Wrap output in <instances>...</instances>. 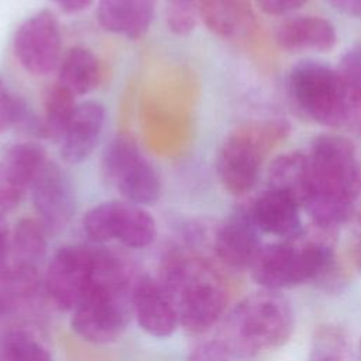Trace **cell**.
<instances>
[{
  "label": "cell",
  "mask_w": 361,
  "mask_h": 361,
  "mask_svg": "<svg viewBox=\"0 0 361 361\" xmlns=\"http://www.w3.org/2000/svg\"><path fill=\"white\" fill-rule=\"evenodd\" d=\"M344 89L343 131L361 138V41L345 48L336 62Z\"/></svg>",
  "instance_id": "obj_22"
},
{
  "label": "cell",
  "mask_w": 361,
  "mask_h": 361,
  "mask_svg": "<svg viewBox=\"0 0 361 361\" xmlns=\"http://www.w3.org/2000/svg\"><path fill=\"white\" fill-rule=\"evenodd\" d=\"M102 172L127 202L154 204L161 195V182L154 166L130 135H117L104 148Z\"/></svg>",
  "instance_id": "obj_8"
},
{
  "label": "cell",
  "mask_w": 361,
  "mask_h": 361,
  "mask_svg": "<svg viewBox=\"0 0 361 361\" xmlns=\"http://www.w3.org/2000/svg\"><path fill=\"white\" fill-rule=\"evenodd\" d=\"M190 333H203L223 316L228 292L221 276L200 258L175 254L162 269L159 283Z\"/></svg>",
  "instance_id": "obj_3"
},
{
  "label": "cell",
  "mask_w": 361,
  "mask_h": 361,
  "mask_svg": "<svg viewBox=\"0 0 361 361\" xmlns=\"http://www.w3.org/2000/svg\"><path fill=\"white\" fill-rule=\"evenodd\" d=\"M30 123L41 135V120L35 121L30 117L24 100L13 94L0 78V133L11 126H28Z\"/></svg>",
  "instance_id": "obj_28"
},
{
  "label": "cell",
  "mask_w": 361,
  "mask_h": 361,
  "mask_svg": "<svg viewBox=\"0 0 361 361\" xmlns=\"http://www.w3.org/2000/svg\"><path fill=\"white\" fill-rule=\"evenodd\" d=\"M104 124V107L93 100L78 104L61 137V157L68 164H79L94 149Z\"/></svg>",
  "instance_id": "obj_19"
},
{
  "label": "cell",
  "mask_w": 361,
  "mask_h": 361,
  "mask_svg": "<svg viewBox=\"0 0 361 361\" xmlns=\"http://www.w3.org/2000/svg\"><path fill=\"white\" fill-rule=\"evenodd\" d=\"M295 330V312L282 292L259 289L241 299L227 314L220 340L234 357L276 350Z\"/></svg>",
  "instance_id": "obj_4"
},
{
  "label": "cell",
  "mask_w": 361,
  "mask_h": 361,
  "mask_svg": "<svg viewBox=\"0 0 361 361\" xmlns=\"http://www.w3.org/2000/svg\"><path fill=\"white\" fill-rule=\"evenodd\" d=\"M283 92L292 110L322 130L344 126V89L336 63L323 58H298L285 72Z\"/></svg>",
  "instance_id": "obj_6"
},
{
  "label": "cell",
  "mask_w": 361,
  "mask_h": 361,
  "mask_svg": "<svg viewBox=\"0 0 361 361\" xmlns=\"http://www.w3.org/2000/svg\"><path fill=\"white\" fill-rule=\"evenodd\" d=\"M127 267L114 254L96 248L90 285L73 309L72 329L85 341L106 344L124 330L133 309L134 286Z\"/></svg>",
  "instance_id": "obj_2"
},
{
  "label": "cell",
  "mask_w": 361,
  "mask_h": 361,
  "mask_svg": "<svg viewBox=\"0 0 361 361\" xmlns=\"http://www.w3.org/2000/svg\"><path fill=\"white\" fill-rule=\"evenodd\" d=\"M133 310L138 326L155 337L171 336L179 323L176 309L162 286L147 275L134 286Z\"/></svg>",
  "instance_id": "obj_18"
},
{
  "label": "cell",
  "mask_w": 361,
  "mask_h": 361,
  "mask_svg": "<svg viewBox=\"0 0 361 361\" xmlns=\"http://www.w3.org/2000/svg\"><path fill=\"white\" fill-rule=\"evenodd\" d=\"M45 254L47 230L37 220H20L14 228L11 244L7 248L6 261L38 268Z\"/></svg>",
  "instance_id": "obj_25"
},
{
  "label": "cell",
  "mask_w": 361,
  "mask_h": 361,
  "mask_svg": "<svg viewBox=\"0 0 361 361\" xmlns=\"http://www.w3.org/2000/svg\"><path fill=\"white\" fill-rule=\"evenodd\" d=\"M94 262L96 247L65 245L54 254L45 274V289L59 309L78 306L90 285Z\"/></svg>",
  "instance_id": "obj_10"
},
{
  "label": "cell",
  "mask_w": 361,
  "mask_h": 361,
  "mask_svg": "<svg viewBox=\"0 0 361 361\" xmlns=\"http://www.w3.org/2000/svg\"><path fill=\"white\" fill-rule=\"evenodd\" d=\"M310 189L302 204L306 219L322 233L345 226L361 200V155L353 137L340 130H322L305 148Z\"/></svg>",
  "instance_id": "obj_1"
},
{
  "label": "cell",
  "mask_w": 361,
  "mask_h": 361,
  "mask_svg": "<svg viewBox=\"0 0 361 361\" xmlns=\"http://www.w3.org/2000/svg\"><path fill=\"white\" fill-rule=\"evenodd\" d=\"M169 30L176 35H189L200 18V0H165Z\"/></svg>",
  "instance_id": "obj_29"
},
{
  "label": "cell",
  "mask_w": 361,
  "mask_h": 361,
  "mask_svg": "<svg viewBox=\"0 0 361 361\" xmlns=\"http://www.w3.org/2000/svg\"><path fill=\"white\" fill-rule=\"evenodd\" d=\"M38 268L6 261L0 265V316L17 313L37 295Z\"/></svg>",
  "instance_id": "obj_23"
},
{
  "label": "cell",
  "mask_w": 361,
  "mask_h": 361,
  "mask_svg": "<svg viewBox=\"0 0 361 361\" xmlns=\"http://www.w3.org/2000/svg\"><path fill=\"white\" fill-rule=\"evenodd\" d=\"M78 104L75 96L61 85L48 89L44 99V118L41 120V135L61 140Z\"/></svg>",
  "instance_id": "obj_26"
},
{
  "label": "cell",
  "mask_w": 361,
  "mask_h": 361,
  "mask_svg": "<svg viewBox=\"0 0 361 361\" xmlns=\"http://www.w3.org/2000/svg\"><path fill=\"white\" fill-rule=\"evenodd\" d=\"M337 14L361 21V0H323Z\"/></svg>",
  "instance_id": "obj_32"
},
{
  "label": "cell",
  "mask_w": 361,
  "mask_h": 361,
  "mask_svg": "<svg viewBox=\"0 0 361 361\" xmlns=\"http://www.w3.org/2000/svg\"><path fill=\"white\" fill-rule=\"evenodd\" d=\"M360 355H361V337H360Z\"/></svg>",
  "instance_id": "obj_37"
},
{
  "label": "cell",
  "mask_w": 361,
  "mask_h": 361,
  "mask_svg": "<svg viewBox=\"0 0 361 361\" xmlns=\"http://www.w3.org/2000/svg\"><path fill=\"white\" fill-rule=\"evenodd\" d=\"M337 269L333 245L320 237L264 243L251 276L261 289L282 292L306 283H327Z\"/></svg>",
  "instance_id": "obj_5"
},
{
  "label": "cell",
  "mask_w": 361,
  "mask_h": 361,
  "mask_svg": "<svg viewBox=\"0 0 361 361\" xmlns=\"http://www.w3.org/2000/svg\"><path fill=\"white\" fill-rule=\"evenodd\" d=\"M262 245V234L257 228L248 206L235 207L217 227L213 238L217 258L235 271L250 269Z\"/></svg>",
  "instance_id": "obj_15"
},
{
  "label": "cell",
  "mask_w": 361,
  "mask_h": 361,
  "mask_svg": "<svg viewBox=\"0 0 361 361\" xmlns=\"http://www.w3.org/2000/svg\"><path fill=\"white\" fill-rule=\"evenodd\" d=\"M92 1L93 0H54V3H56L62 11L69 14L85 10L92 4Z\"/></svg>",
  "instance_id": "obj_33"
},
{
  "label": "cell",
  "mask_w": 361,
  "mask_h": 361,
  "mask_svg": "<svg viewBox=\"0 0 361 361\" xmlns=\"http://www.w3.org/2000/svg\"><path fill=\"white\" fill-rule=\"evenodd\" d=\"M7 248H8V245H7V240H6V227L3 223V217L0 216V265L6 259Z\"/></svg>",
  "instance_id": "obj_35"
},
{
  "label": "cell",
  "mask_w": 361,
  "mask_h": 361,
  "mask_svg": "<svg viewBox=\"0 0 361 361\" xmlns=\"http://www.w3.org/2000/svg\"><path fill=\"white\" fill-rule=\"evenodd\" d=\"M100 82V63L94 54L86 48H71L59 62L58 85L73 96L92 92Z\"/></svg>",
  "instance_id": "obj_24"
},
{
  "label": "cell",
  "mask_w": 361,
  "mask_h": 361,
  "mask_svg": "<svg viewBox=\"0 0 361 361\" xmlns=\"http://www.w3.org/2000/svg\"><path fill=\"white\" fill-rule=\"evenodd\" d=\"M285 131L282 118L275 117L230 133L216 154V173L221 186L237 197L251 195L264 179L274 144Z\"/></svg>",
  "instance_id": "obj_7"
},
{
  "label": "cell",
  "mask_w": 361,
  "mask_h": 361,
  "mask_svg": "<svg viewBox=\"0 0 361 361\" xmlns=\"http://www.w3.org/2000/svg\"><path fill=\"white\" fill-rule=\"evenodd\" d=\"M235 357L220 340H210L199 344L188 357V361H233Z\"/></svg>",
  "instance_id": "obj_31"
},
{
  "label": "cell",
  "mask_w": 361,
  "mask_h": 361,
  "mask_svg": "<svg viewBox=\"0 0 361 361\" xmlns=\"http://www.w3.org/2000/svg\"><path fill=\"white\" fill-rule=\"evenodd\" d=\"M0 361H51V355L27 331L10 330L0 337Z\"/></svg>",
  "instance_id": "obj_27"
},
{
  "label": "cell",
  "mask_w": 361,
  "mask_h": 361,
  "mask_svg": "<svg viewBox=\"0 0 361 361\" xmlns=\"http://www.w3.org/2000/svg\"><path fill=\"white\" fill-rule=\"evenodd\" d=\"M61 45L59 23L49 10L27 17L13 38L16 58L27 72L37 76L48 75L59 66Z\"/></svg>",
  "instance_id": "obj_12"
},
{
  "label": "cell",
  "mask_w": 361,
  "mask_h": 361,
  "mask_svg": "<svg viewBox=\"0 0 361 361\" xmlns=\"http://www.w3.org/2000/svg\"><path fill=\"white\" fill-rule=\"evenodd\" d=\"M258 13L276 20L302 11L310 0H252Z\"/></svg>",
  "instance_id": "obj_30"
},
{
  "label": "cell",
  "mask_w": 361,
  "mask_h": 361,
  "mask_svg": "<svg viewBox=\"0 0 361 361\" xmlns=\"http://www.w3.org/2000/svg\"><path fill=\"white\" fill-rule=\"evenodd\" d=\"M264 182L267 188L293 196L303 204L310 189V166L305 148L282 149L267 164Z\"/></svg>",
  "instance_id": "obj_21"
},
{
  "label": "cell",
  "mask_w": 361,
  "mask_h": 361,
  "mask_svg": "<svg viewBox=\"0 0 361 361\" xmlns=\"http://www.w3.org/2000/svg\"><path fill=\"white\" fill-rule=\"evenodd\" d=\"M44 149L34 142L13 145L0 159V209L16 207L45 164Z\"/></svg>",
  "instance_id": "obj_16"
},
{
  "label": "cell",
  "mask_w": 361,
  "mask_h": 361,
  "mask_svg": "<svg viewBox=\"0 0 361 361\" xmlns=\"http://www.w3.org/2000/svg\"><path fill=\"white\" fill-rule=\"evenodd\" d=\"M312 361H343V360L333 354H322V355H317L316 358H313Z\"/></svg>",
  "instance_id": "obj_36"
},
{
  "label": "cell",
  "mask_w": 361,
  "mask_h": 361,
  "mask_svg": "<svg viewBox=\"0 0 361 361\" xmlns=\"http://www.w3.org/2000/svg\"><path fill=\"white\" fill-rule=\"evenodd\" d=\"M83 228L93 241L118 240L130 248L149 245L157 233L155 221L147 210L121 200H110L92 207L83 219Z\"/></svg>",
  "instance_id": "obj_9"
},
{
  "label": "cell",
  "mask_w": 361,
  "mask_h": 361,
  "mask_svg": "<svg viewBox=\"0 0 361 361\" xmlns=\"http://www.w3.org/2000/svg\"><path fill=\"white\" fill-rule=\"evenodd\" d=\"M272 38L278 49L285 54L298 58H322L336 49L340 32L331 18L302 10L276 20Z\"/></svg>",
  "instance_id": "obj_11"
},
{
  "label": "cell",
  "mask_w": 361,
  "mask_h": 361,
  "mask_svg": "<svg viewBox=\"0 0 361 361\" xmlns=\"http://www.w3.org/2000/svg\"><path fill=\"white\" fill-rule=\"evenodd\" d=\"M154 0H99L97 21L109 32L128 39L142 37L154 18Z\"/></svg>",
  "instance_id": "obj_20"
},
{
  "label": "cell",
  "mask_w": 361,
  "mask_h": 361,
  "mask_svg": "<svg viewBox=\"0 0 361 361\" xmlns=\"http://www.w3.org/2000/svg\"><path fill=\"white\" fill-rule=\"evenodd\" d=\"M31 193L39 223L47 233H58L71 221L76 209L75 190L69 176L58 164L45 161Z\"/></svg>",
  "instance_id": "obj_13"
},
{
  "label": "cell",
  "mask_w": 361,
  "mask_h": 361,
  "mask_svg": "<svg viewBox=\"0 0 361 361\" xmlns=\"http://www.w3.org/2000/svg\"><path fill=\"white\" fill-rule=\"evenodd\" d=\"M350 261L353 267L361 272V230L354 235L350 245Z\"/></svg>",
  "instance_id": "obj_34"
},
{
  "label": "cell",
  "mask_w": 361,
  "mask_h": 361,
  "mask_svg": "<svg viewBox=\"0 0 361 361\" xmlns=\"http://www.w3.org/2000/svg\"><path fill=\"white\" fill-rule=\"evenodd\" d=\"M248 209L262 235L274 240H298L306 234L303 207L286 192L265 186L255 195Z\"/></svg>",
  "instance_id": "obj_14"
},
{
  "label": "cell",
  "mask_w": 361,
  "mask_h": 361,
  "mask_svg": "<svg viewBox=\"0 0 361 361\" xmlns=\"http://www.w3.org/2000/svg\"><path fill=\"white\" fill-rule=\"evenodd\" d=\"M252 0H200V20L216 37L226 41H245L259 27Z\"/></svg>",
  "instance_id": "obj_17"
}]
</instances>
